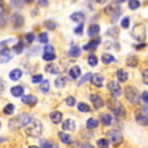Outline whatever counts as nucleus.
I'll return each instance as SVG.
<instances>
[{
    "instance_id": "f257e3e1",
    "label": "nucleus",
    "mask_w": 148,
    "mask_h": 148,
    "mask_svg": "<svg viewBox=\"0 0 148 148\" xmlns=\"http://www.w3.org/2000/svg\"><path fill=\"white\" fill-rule=\"evenodd\" d=\"M32 116L29 114H27V112H24V114H20L17 115V116L12 118V119L9 120V127H11V130H18L21 128V127H25L29 122H31Z\"/></svg>"
},
{
    "instance_id": "f03ea898",
    "label": "nucleus",
    "mask_w": 148,
    "mask_h": 148,
    "mask_svg": "<svg viewBox=\"0 0 148 148\" xmlns=\"http://www.w3.org/2000/svg\"><path fill=\"white\" fill-rule=\"evenodd\" d=\"M27 134L32 138H38L42 134V124L40 120L31 119V122L27 124Z\"/></svg>"
},
{
    "instance_id": "7ed1b4c3",
    "label": "nucleus",
    "mask_w": 148,
    "mask_h": 148,
    "mask_svg": "<svg viewBox=\"0 0 148 148\" xmlns=\"http://www.w3.org/2000/svg\"><path fill=\"white\" fill-rule=\"evenodd\" d=\"M107 107L110 108L112 112H114L115 115H116L118 118H123L124 115H126V110H124V107L122 106V103L120 102H118L116 99L112 97V98H110V101L107 102Z\"/></svg>"
},
{
    "instance_id": "20e7f679",
    "label": "nucleus",
    "mask_w": 148,
    "mask_h": 148,
    "mask_svg": "<svg viewBox=\"0 0 148 148\" xmlns=\"http://www.w3.org/2000/svg\"><path fill=\"white\" fill-rule=\"evenodd\" d=\"M107 138H108L107 139L108 142H111L114 145H119L120 143L123 142V135H122V132L118 131V130H111V131H108Z\"/></svg>"
},
{
    "instance_id": "39448f33",
    "label": "nucleus",
    "mask_w": 148,
    "mask_h": 148,
    "mask_svg": "<svg viewBox=\"0 0 148 148\" xmlns=\"http://www.w3.org/2000/svg\"><path fill=\"white\" fill-rule=\"evenodd\" d=\"M124 95H126L127 101L130 103H136L139 99V92L134 86H127L126 90H124Z\"/></svg>"
},
{
    "instance_id": "423d86ee",
    "label": "nucleus",
    "mask_w": 148,
    "mask_h": 148,
    "mask_svg": "<svg viewBox=\"0 0 148 148\" xmlns=\"http://www.w3.org/2000/svg\"><path fill=\"white\" fill-rule=\"evenodd\" d=\"M145 33H147V28H145V25L144 24H139V25H136V27L134 28L132 36L135 37L136 40L142 41V40H144Z\"/></svg>"
},
{
    "instance_id": "0eeeda50",
    "label": "nucleus",
    "mask_w": 148,
    "mask_h": 148,
    "mask_svg": "<svg viewBox=\"0 0 148 148\" xmlns=\"http://www.w3.org/2000/svg\"><path fill=\"white\" fill-rule=\"evenodd\" d=\"M107 89L114 98H116V97H119L120 94H122V87H120V85L118 82H114V81H110V82H108Z\"/></svg>"
},
{
    "instance_id": "6e6552de",
    "label": "nucleus",
    "mask_w": 148,
    "mask_h": 148,
    "mask_svg": "<svg viewBox=\"0 0 148 148\" xmlns=\"http://www.w3.org/2000/svg\"><path fill=\"white\" fill-rule=\"evenodd\" d=\"M136 120H138V123H140L142 126H147L148 124V120H147V105L143 106L142 110L136 114Z\"/></svg>"
},
{
    "instance_id": "1a4fd4ad",
    "label": "nucleus",
    "mask_w": 148,
    "mask_h": 148,
    "mask_svg": "<svg viewBox=\"0 0 148 148\" xmlns=\"http://www.w3.org/2000/svg\"><path fill=\"white\" fill-rule=\"evenodd\" d=\"M12 53H11V50L8 49V48H4V49L0 50V62L1 64H5V62L11 61L12 60Z\"/></svg>"
},
{
    "instance_id": "9d476101",
    "label": "nucleus",
    "mask_w": 148,
    "mask_h": 148,
    "mask_svg": "<svg viewBox=\"0 0 148 148\" xmlns=\"http://www.w3.org/2000/svg\"><path fill=\"white\" fill-rule=\"evenodd\" d=\"M12 24H13V28H16V29L21 28L24 25V17L20 13H15L12 16Z\"/></svg>"
},
{
    "instance_id": "9b49d317",
    "label": "nucleus",
    "mask_w": 148,
    "mask_h": 148,
    "mask_svg": "<svg viewBox=\"0 0 148 148\" xmlns=\"http://www.w3.org/2000/svg\"><path fill=\"white\" fill-rule=\"evenodd\" d=\"M90 101L92 102V105L95 106V108H101V107H103V106H105L103 99H102L98 94H91V95H90Z\"/></svg>"
},
{
    "instance_id": "f8f14e48",
    "label": "nucleus",
    "mask_w": 148,
    "mask_h": 148,
    "mask_svg": "<svg viewBox=\"0 0 148 148\" xmlns=\"http://www.w3.org/2000/svg\"><path fill=\"white\" fill-rule=\"evenodd\" d=\"M91 82H92V85L94 86H97V87H101L102 85H103V81H105V78H103V75H101V74H91Z\"/></svg>"
},
{
    "instance_id": "ddd939ff",
    "label": "nucleus",
    "mask_w": 148,
    "mask_h": 148,
    "mask_svg": "<svg viewBox=\"0 0 148 148\" xmlns=\"http://www.w3.org/2000/svg\"><path fill=\"white\" fill-rule=\"evenodd\" d=\"M21 101L28 106H34L37 103V98L34 95H21Z\"/></svg>"
},
{
    "instance_id": "4468645a",
    "label": "nucleus",
    "mask_w": 148,
    "mask_h": 148,
    "mask_svg": "<svg viewBox=\"0 0 148 148\" xmlns=\"http://www.w3.org/2000/svg\"><path fill=\"white\" fill-rule=\"evenodd\" d=\"M99 32H101V27H99L98 24H92L89 27V29H87V34H89L90 37H95L99 34Z\"/></svg>"
},
{
    "instance_id": "2eb2a0df",
    "label": "nucleus",
    "mask_w": 148,
    "mask_h": 148,
    "mask_svg": "<svg viewBox=\"0 0 148 148\" xmlns=\"http://www.w3.org/2000/svg\"><path fill=\"white\" fill-rule=\"evenodd\" d=\"M50 120H52L54 124H58L61 123L62 120V114L60 112V111H52L50 112Z\"/></svg>"
},
{
    "instance_id": "dca6fc26",
    "label": "nucleus",
    "mask_w": 148,
    "mask_h": 148,
    "mask_svg": "<svg viewBox=\"0 0 148 148\" xmlns=\"http://www.w3.org/2000/svg\"><path fill=\"white\" fill-rule=\"evenodd\" d=\"M21 77H23V71L20 70V69H13V70H11V73H9V78L12 81H18Z\"/></svg>"
},
{
    "instance_id": "f3484780",
    "label": "nucleus",
    "mask_w": 148,
    "mask_h": 148,
    "mask_svg": "<svg viewBox=\"0 0 148 148\" xmlns=\"http://www.w3.org/2000/svg\"><path fill=\"white\" fill-rule=\"evenodd\" d=\"M69 54H70V57H73V58H77V57H79L81 54V48L77 45H71L70 49H69Z\"/></svg>"
},
{
    "instance_id": "a211bd4d",
    "label": "nucleus",
    "mask_w": 148,
    "mask_h": 148,
    "mask_svg": "<svg viewBox=\"0 0 148 148\" xmlns=\"http://www.w3.org/2000/svg\"><path fill=\"white\" fill-rule=\"evenodd\" d=\"M69 75H70L71 79H77V78L81 75V69H79V66H73V68L69 70Z\"/></svg>"
},
{
    "instance_id": "6ab92c4d",
    "label": "nucleus",
    "mask_w": 148,
    "mask_h": 148,
    "mask_svg": "<svg viewBox=\"0 0 148 148\" xmlns=\"http://www.w3.org/2000/svg\"><path fill=\"white\" fill-rule=\"evenodd\" d=\"M74 128H75V123L71 119L65 120L64 123H62V130H65V131H73Z\"/></svg>"
},
{
    "instance_id": "aec40b11",
    "label": "nucleus",
    "mask_w": 148,
    "mask_h": 148,
    "mask_svg": "<svg viewBox=\"0 0 148 148\" xmlns=\"http://www.w3.org/2000/svg\"><path fill=\"white\" fill-rule=\"evenodd\" d=\"M11 94H12L13 97H21L24 95V87L23 86H13L12 89H11Z\"/></svg>"
},
{
    "instance_id": "412c9836",
    "label": "nucleus",
    "mask_w": 148,
    "mask_h": 148,
    "mask_svg": "<svg viewBox=\"0 0 148 148\" xmlns=\"http://www.w3.org/2000/svg\"><path fill=\"white\" fill-rule=\"evenodd\" d=\"M116 77H118V79H119V82H126V81L128 79V73H127L124 69H119L116 73Z\"/></svg>"
},
{
    "instance_id": "4be33fe9",
    "label": "nucleus",
    "mask_w": 148,
    "mask_h": 148,
    "mask_svg": "<svg viewBox=\"0 0 148 148\" xmlns=\"http://www.w3.org/2000/svg\"><path fill=\"white\" fill-rule=\"evenodd\" d=\"M99 44H101V40H99V38H94V40H92V41H90L89 44H86V45L83 46V49H85V50L95 49V48L99 45Z\"/></svg>"
},
{
    "instance_id": "5701e85b",
    "label": "nucleus",
    "mask_w": 148,
    "mask_h": 148,
    "mask_svg": "<svg viewBox=\"0 0 148 148\" xmlns=\"http://www.w3.org/2000/svg\"><path fill=\"white\" fill-rule=\"evenodd\" d=\"M101 122L102 124H105V126H110L111 122H112V116L110 114H101Z\"/></svg>"
},
{
    "instance_id": "b1692460",
    "label": "nucleus",
    "mask_w": 148,
    "mask_h": 148,
    "mask_svg": "<svg viewBox=\"0 0 148 148\" xmlns=\"http://www.w3.org/2000/svg\"><path fill=\"white\" fill-rule=\"evenodd\" d=\"M70 18L75 23H83V20H85V15H83L82 12H74L73 15L70 16Z\"/></svg>"
},
{
    "instance_id": "393cba45",
    "label": "nucleus",
    "mask_w": 148,
    "mask_h": 148,
    "mask_svg": "<svg viewBox=\"0 0 148 148\" xmlns=\"http://www.w3.org/2000/svg\"><path fill=\"white\" fill-rule=\"evenodd\" d=\"M58 138H60V140H61L62 143H65V144H70L71 143V136L69 135V134H66V132H60Z\"/></svg>"
},
{
    "instance_id": "a878e982",
    "label": "nucleus",
    "mask_w": 148,
    "mask_h": 148,
    "mask_svg": "<svg viewBox=\"0 0 148 148\" xmlns=\"http://www.w3.org/2000/svg\"><path fill=\"white\" fill-rule=\"evenodd\" d=\"M40 148H58L53 142H49V140H44L41 139L40 140Z\"/></svg>"
},
{
    "instance_id": "bb28decb",
    "label": "nucleus",
    "mask_w": 148,
    "mask_h": 148,
    "mask_svg": "<svg viewBox=\"0 0 148 148\" xmlns=\"http://www.w3.org/2000/svg\"><path fill=\"white\" fill-rule=\"evenodd\" d=\"M115 61V57L112 54H110V53H103V56H102V62L103 64H111V62Z\"/></svg>"
},
{
    "instance_id": "cd10ccee",
    "label": "nucleus",
    "mask_w": 148,
    "mask_h": 148,
    "mask_svg": "<svg viewBox=\"0 0 148 148\" xmlns=\"http://www.w3.org/2000/svg\"><path fill=\"white\" fill-rule=\"evenodd\" d=\"M98 124H99L98 120L94 119V118H90V119L87 120L86 126H87V128H89V130H94V128H97V127H98Z\"/></svg>"
},
{
    "instance_id": "c85d7f7f",
    "label": "nucleus",
    "mask_w": 148,
    "mask_h": 148,
    "mask_svg": "<svg viewBox=\"0 0 148 148\" xmlns=\"http://www.w3.org/2000/svg\"><path fill=\"white\" fill-rule=\"evenodd\" d=\"M49 86H50L49 81L42 79V81H41V85H40V91L41 92H48V90H49Z\"/></svg>"
},
{
    "instance_id": "c756f323",
    "label": "nucleus",
    "mask_w": 148,
    "mask_h": 148,
    "mask_svg": "<svg viewBox=\"0 0 148 148\" xmlns=\"http://www.w3.org/2000/svg\"><path fill=\"white\" fill-rule=\"evenodd\" d=\"M77 108L79 112H89L90 111V106L87 105V103H82V102L77 105Z\"/></svg>"
},
{
    "instance_id": "7c9ffc66",
    "label": "nucleus",
    "mask_w": 148,
    "mask_h": 148,
    "mask_svg": "<svg viewBox=\"0 0 148 148\" xmlns=\"http://www.w3.org/2000/svg\"><path fill=\"white\" fill-rule=\"evenodd\" d=\"M128 7L130 9L135 11V9H138L140 7V3H139V0H128Z\"/></svg>"
},
{
    "instance_id": "2f4dec72",
    "label": "nucleus",
    "mask_w": 148,
    "mask_h": 148,
    "mask_svg": "<svg viewBox=\"0 0 148 148\" xmlns=\"http://www.w3.org/2000/svg\"><path fill=\"white\" fill-rule=\"evenodd\" d=\"M127 65H128V66H131V68H135L136 65H138V58H136L135 56L128 57V60H127Z\"/></svg>"
},
{
    "instance_id": "473e14b6",
    "label": "nucleus",
    "mask_w": 148,
    "mask_h": 148,
    "mask_svg": "<svg viewBox=\"0 0 148 148\" xmlns=\"http://www.w3.org/2000/svg\"><path fill=\"white\" fill-rule=\"evenodd\" d=\"M97 144H98V148H108L110 142H108L107 139H99Z\"/></svg>"
},
{
    "instance_id": "72a5a7b5",
    "label": "nucleus",
    "mask_w": 148,
    "mask_h": 148,
    "mask_svg": "<svg viewBox=\"0 0 148 148\" xmlns=\"http://www.w3.org/2000/svg\"><path fill=\"white\" fill-rule=\"evenodd\" d=\"M4 114H7V115H11V114H13V111H15V106L12 105V103H8V105L4 107Z\"/></svg>"
},
{
    "instance_id": "f704fd0d",
    "label": "nucleus",
    "mask_w": 148,
    "mask_h": 148,
    "mask_svg": "<svg viewBox=\"0 0 148 148\" xmlns=\"http://www.w3.org/2000/svg\"><path fill=\"white\" fill-rule=\"evenodd\" d=\"M46 71L50 74H58L60 73L58 68H57L56 65H49V66H46Z\"/></svg>"
},
{
    "instance_id": "c9c22d12",
    "label": "nucleus",
    "mask_w": 148,
    "mask_h": 148,
    "mask_svg": "<svg viewBox=\"0 0 148 148\" xmlns=\"http://www.w3.org/2000/svg\"><path fill=\"white\" fill-rule=\"evenodd\" d=\"M87 64H89L90 66H97V64H98V58H97L95 56H89V58H87Z\"/></svg>"
},
{
    "instance_id": "e433bc0d",
    "label": "nucleus",
    "mask_w": 148,
    "mask_h": 148,
    "mask_svg": "<svg viewBox=\"0 0 148 148\" xmlns=\"http://www.w3.org/2000/svg\"><path fill=\"white\" fill-rule=\"evenodd\" d=\"M37 40H38V42H41V44H48V34L40 33L38 37H37Z\"/></svg>"
},
{
    "instance_id": "4c0bfd02",
    "label": "nucleus",
    "mask_w": 148,
    "mask_h": 148,
    "mask_svg": "<svg viewBox=\"0 0 148 148\" xmlns=\"http://www.w3.org/2000/svg\"><path fill=\"white\" fill-rule=\"evenodd\" d=\"M65 82H66V79H65L64 77H58L57 79H56V87H64L65 86Z\"/></svg>"
},
{
    "instance_id": "58836bf2",
    "label": "nucleus",
    "mask_w": 148,
    "mask_h": 148,
    "mask_svg": "<svg viewBox=\"0 0 148 148\" xmlns=\"http://www.w3.org/2000/svg\"><path fill=\"white\" fill-rule=\"evenodd\" d=\"M107 34H108V36H112V37H118V36H119V29H118L116 27L111 28V29H108Z\"/></svg>"
},
{
    "instance_id": "ea45409f",
    "label": "nucleus",
    "mask_w": 148,
    "mask_h": 148,
    "mask_svg": "<svg viewBox=\"0 0 148 148\" xmlns=\"http://www.w3.org/2000/svg\"><path fill=\"white\" fill-rule=\"evenodd\" d=\"M42 58L45 60V61H53V60L56 58V54L54 53H44Z\"/></svg>"
},
{
    "instance_id": "a19ab883",
    "label": "nucleus",
    "mask_w": 148,
    "mask_h": 148,
    "mask_svg": "<svg viewBox=\"0 0 148 148\" xmlns=\"http://www.w3.org/2000/svg\"><path fill=\"white\" fill-rule=\"evenodd\" d=\"M120 25H122V28H128L130 27V17H123L122 18V21H120Z\"/></svg>"
},
{
    "instance_id": "79ce46f5",
    "label": "nucleus",
    "mask_w": 148,
    "mask_h": 148,
    "mask_svg": "<svg viewBox=\"0 0 148 148\" xmlns=\"http://www.w3.org/2000/svg\"><path fill=\"white\" fill-rule=\"evenodd\" d=\"M23 49H24V44L23 42H18L15 45V48H13V50H15V53H21Z\"/></svg>"
},
{
    "instance_id": "37998d69",
    "label": "nucleus",
    "mask_w": 148,
    "mask_h": 148,
    "mask_svg": "<svg viewBox=\"0 0 148 148\" xmlns=\"http://www.w3.org/2000/svg\"><path fill=\"white\" fill-rule=\"evenodd\" d=\"M66 105H68L69 107H73V106L75 105V98H74V97H68V98H66Z\"/></svg>"
},
{
    "instance_id": "c03bdc74",
    "label": "nucleus",
    "mask_w": 148,
    "mask_h": 148,
    "mask_svg": "<svg viewBox=\"0 0 148 148\" xmlns=\"http://www.w3.org/2000/svg\"><path fill=\"white\" fill-rule=\"evenodd\" d=\"M42 79H44V78H42V75H41V74H36V75H33V77H32V82H33V83H40Z\"/></svg>"
},
{
    "instance_id": "a18cd8bd",
    "label": "nucleus",
    "mask_w": 148,
    "mask_h": 148,
    "mask_svg": "<svg viewBox=\"0 0 148 148\" xmlns=\"http://www.w3.org/2000/svg\"><path fill=\"white\" fill-rule=\"evenodd\" d=\"M45 27L48 28V29H50V31H53V29H56V28H57V24H56L54 21H46L45 23Z\"/></svg>"
},
{
    "instance_id": "49530a36",
    "label": "nucleus",
    "mask_w": 148,
    "mask_h": 148,
    "mask_svg": "<svg viewBox=\"0 0 148 148\" xmlns=\"http://www.w3.org/2000/svg\"><path fill=\"white\" fill-rule=\"evenodd\" d=\"M82 32H83V24L82 23H79V25L74 29V33L75 34H82Z\"/></svg>"
},
{
    "instance_id": "de8ad7c7",
    "label": "nucleus",
    "mask_w": 148,
    "mask_h": 148,
    "mask_svg": "<svg viewBox=\"0 0 148 148\" xmlns=\"http://www.w3.org/2000/svg\"><path fill=\"white\" fill-rule=\"evenodd\" d=\"M33 40H34V34L33 33H27L25 34V41H27V42L31 44Z\"/></svg>"
},
{
    "instance_id": "09e8293b",
    "label": "nucleus",
    "mask_w": 148,
    "mask_h": 148,
    "mask_svg": "<svg viewBox=\"0 0 148 148\" xmlns=\"http://www.w3.org/2000/svg\"><path fill=\"white\" fill-rule=\"evenodd\" d=\"M90 78H91V73L85 74V77H83L82 79L79 81V85H82V83H85V82H87V81H90Z\"/></svg>"
},
{
    "instance_id": "8fccbe9b",
    "label": "nucleus",
    "mask_w": 148,
    "mask_h": 148,
    "mask_svg": "<svg viewBox=\"0 0 148 148\" xmlns=\"http://www.w3.org/2000/svg\"><path fill=\"white\" fill-rule=\"evenodd\" d=\"M11 4H12L13 7H16V8H20V7L23 5L21 0H11Z\"/></svg>"
},
{
    "instance_id": "3c124183",
    "label": "nucleus",
    "mask_w": 148,
    "mask_h": 148,
    "mask_svg": "<svg viewBox=\"0 0 148 148\" xmlns=\"http://www.w3.org/2000/svg\"><path fill=\"white\" fill-rule=\"evenodd\" d=\"M44 52H45V53H54V48H53L52 45H48V44H46Z\"/></svg>"
},
{
    "instance_id": "603ef678",
    "label": "nucleus",
    "mask_w": 148,
    "mask_h": 148,
    "mask_svg": "<svg viewBox=\"0 0 148 148\" xmlns=\"http://www.w3.org/2000/svg\"><path fill=\"white\" fill-rule=\"evenodd\" d=\"M142 101H143V103H145V105H147V102H148V92H147V90H145V91L142 94Z\"/></svg>"
},
{
    "instance_id": "864d4df0",
    "label": "nucleus",
    "mask_w": 148,
    "mask_h": 148,
    "mask_svg": "<svg viewBox=\"0 0 148 148\" xmlns=\"http://www.w3.org/2000/svg\"><path fill=\"white\" fill-rule=\"evenodd\" d=\"M38 5L40 7H45V5H48V0H38Z\"/></svg>"
},
{
    "instance_id": "5fc2aeb1",
    "label": "nucleus",
    "mask_w": 148,
    "mask_h": 148,
    "mask_svg": "<svg viewBox=\"0 0 148 148\" xmlns=\"http://www.w3.org/2000/svg\"><path fill=\"white\" fill-rule=\"evenodd\" d=\"M81 148H95L92 144H90V143H83L82 145H81Z\"/></svg>"
},
{
    "instance_id": "6e6d98bb",
    "label": "nucleus",
    "mask_w": 148,
    "mask_h": 148,
    "mask_svg": "<svg viewBox=\"0 0 148 148\" xmlns=\"http://www.w3.org/2000/svg\"><path fill=\"white\" fill-rule=\"evenodd\" d=\"M147 74H148V70L145 69V71L143 73V79H144V82H145V85H147V82H148V78H147Z\"/></svg>"
},
{
    "instance_id": "4d7b16f0",
    "label": "nucleus",
    "mask_w": 148,
    "mask_h": 148,
    "mask_svg": "<svg viewBox=\"0 0 148 148\" xmlns=\"http://www.w3.org/2000/svg\"><path fill=\"white\" fill-rule=\"evenodd\" d=\"M115 4H120V3H123V1H126V0H114Z\"/></svg>"
},
{
    "instance_id": "13d9d810",
    "label": "nucleus",
    "mask_w": 148,
    "mask_h": 148,
    "mask_svg": "<svg viewBox=\"0 0 148 148\" xmlns=\"http://www.w3.org/2000/svg\"><path fill=\"white\" fill-rule=\"evenodd\" d=\"M107 0H97V3H99V4H103V3H106Z\"/></svg>"
},
{
    "instance_id": "bf43d9fd",
    "label": "nucleus",
    "mask_w": 148,
    "mask_h": 148,
    "mask_svg": "<svg viewBox=\"0 0 148 148\" xmlns=\"http://www.w3.org/2000/svg\"><path fill=\"white\" fill-rule=\"evenodd\" d=\"M28 148H40V147H36V145H29Z\"/></svg>"
},
{
    "instance_id": "052dcab7",
    "label": "nucleus",
    "mask_w": 148,
    "mask_h": 148,
    "mask_svg": "<svg viewBox=\"0 0 148 148\" xmlns=\"http://www.w3.org/2000/svg\"><path fill=\"white\" fill-rule=\"evenodd\" d=\"M25 3H32V1H33V0H24Z\"/></svg>"
},
{
    "instance_id": "680f3d73",
    "label": "nucleus",
    "mask_w": 148,
    "mask_h": 148,
    "mask_svg": "<svg viewBox=\"0 0 148 148\" xmlns=\"http://www.w3.org/2000/svg\"><path fill=\"white\" fill-rule=\"evenodd\" d=\"M4 140H5V139H4V138H3V139H0V142H4Z\"/></svg>"
},
{
    "instance_id": "e2e57ef3",
    "label": "nucleus",
    "mask_w": 148,
    "mask_h": 148,
    "mask_svg": "<svg viewBox=\"0 0 148 148\" xmlns=\"http://www.w3.org/2000/svg\"><path fill=\"white\" fill-rule=\"evenodd\" d=\"M0 4H3V3H1V0H0Z\"/></svg>"
},
{
    "instance_id": "0e129e2a",
    "label": "nucleus",
    "mask_w": 148,
    "mask_h": 148,
    "mask_svg": "<svg viewBox=\"0 0 148 148\" xmlns=\"http://www.w3.org/2000/svg\"><path fill=\"white\" fill-rule=\"evenodd\" d=\"M0 127H1V123H0Z\"/></svg>"
}]
</instances>
